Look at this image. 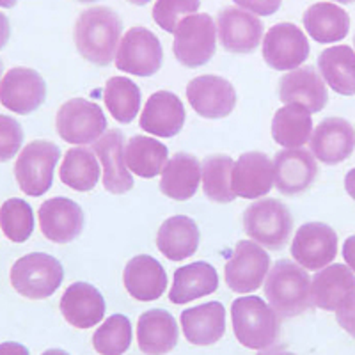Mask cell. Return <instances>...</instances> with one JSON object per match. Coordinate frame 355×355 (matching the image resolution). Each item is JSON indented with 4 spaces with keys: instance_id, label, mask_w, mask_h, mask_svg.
Wrapping results in <instances>:
<instances>
[{
    "instance_id": "35",
    "label": "cell",
    "mask_w": 355,
    "mask_h": 355,
    "mask_svg": "<svg viewBox=\"0 0 355 355\" xmlns=\"http://www.w3.org/2000/svg\"><path fill=\"white\" fill-rule=\"evenodd\" d=\"M59 178L66 187L77 192L93 190L100 180V164L94 151L87 148H71L66 151Z\"/></svg>"
},
{
    "instance_id": "21",
    "label": "cell",
    "mask_w": 355,
    "mask_h": 355,
    "mask_svg": "<svg viewBox=\"0 0 355 355\" xmlns=\"http://www.w3.org/2000/svg\"><path fill=\"white\" fill-rule=\"evenodd\" d=\"M185 123V107L182 100L171 91L153 93L142 110L141 128L150 135L174 137L182 132Z\"/></svg>"
},
{
    "instance_id": "5",
    "label": "cell",
    "mask_w": 355,
    "mask_h": 355,
    "mask_svg": "<svg viewBox=\"0 0 355 355\" xmlns=\"http://www.w3.org/2000/svg\"><path fill=\"white\" fill-rule=\"evenodd\" d=\"M243 227L250 239L266 249L279 250L286 245L293 230L290 210L277 199H261L243 214Z\"/></svg>"
},
{
    "instance_id": "24",
    "label": "cell",
    "mask_w": 355,
    "mask_h": 355,
    "mask_svg": "<svg viewBox=\"0 0 355 355\" xmlns=\"http://www.w3.org/2000/svg\"><path fill=\"white\" fill-rule=\"evenodd\" d=\"M355 291V275L347 265L334 263L311 281V302L323 311H338Z\"/></svg>"
},
{
    "instance_id": "54",
    "label": "cell",
    "mask_w": 355,
    "mask_h": 355,
    "mask_svg": "<svg viewBox=\"0 0 355 355\" xmlns=\"http://www.w3.org/2000/svg\"><path fill=\"white\" fill-rule=\"evenodd\" d=\"M0 75H2V62H0Z\"/></svg>"
},
{
    "instance_id": "23",
    "label": "cell",
    "mask_w": 355,
    "mask_h": 355,
    "mask_svg": "<svg viewBox=\"0 0 355 355\" xmlns=\"http://www.w3.org/2000/svg\"><path fill=\"white\" fill-rule=\"evenodd\" d=\"M123 283H125L126 291L135 300L153 302L160 299L167 290L166 268L153 256H135L126 263Z\"/></svg>"
},
{
    "instance_id": "49",
    "label": "cell",
    "mask_w": 355,
    "mask_h": 355,
    "mask_svg": "<svg viewBox=\"0 0 355 355\" xmlns=\"http://www.w3.org/2000/svg\"><path fill=\"white\" fill-rule=\"evenodd\" d=\"M43 355H69L68 352L61 350V348H52V350H46Z\"/></svg>"
},
{
    "instance_id": "53",
    "label": "cell",
    "mask_w": 355,
    "mask_h": 355,
    "mask_svg": "<svg viewBox=\"0 0 355 355\" xmlns=\"http://www.w3.org/2000/svg\"><path fill=\"white\" fill-rule=\"evenodd\" d=\"M78 2H96V0H78Z\"/></svg>"
},
{
    "instance_id": "9",
    "label": "cell",
    "mask_w": 355,
    "mask_h": 355,
    "mask_svg": "<svg viewBox=\"0 0 355 355\" xmlns=\"http://www.w3.org/2000/svg\"><path fill=\"white\" fill-rule=\"evenodd\" d=\"M164 50L160 40L146 27H132L123 36L116 53V66L135 77H151L162 68Z\"/></svg>"
},
{
    "instance_id": "50",
    "label": "cell",
    "mask_w": 355,
    "mask_h": 355,
    "mask_svg": "<svg viewBox=\"0 0 355 355\" xmlns=\"http://www.w3.org/2000/svg\"><path fill=\"white\" fill-rule=\"evenodd\" d=\"M18 0H0V8H12Z\"/></svg>"
},
{
    "instance_id": "16",
    "label": "cell",
    "mask_w": 355,
    "mask_h": 355,
    "mask_svg": "<svg viewBox=\"0 0 355 355\" xmlns=\"http://www.w3.org/2000/svg\"><path fill=\"white\" fill-rule=\"evenodd\" d=\"M279 98L284 105H300L311 114L325 109L329 101L325 82L311 66H302L281 77Z\"/></svg>"
},
{
    "instance_id": "47",
    "label": "cell",
    "mask_w": 355,
    "mask_h": 355,
    "mask_svg": "<svg viewBox=\"0 0 355 355\" xmlns=\"http://www.w3.org/2000/svg\"><path fill=\"white\" fill-rule=\"evenodd\" d=\"M345 189H347L348 196L355 199V169L348 171L347 178H345Z\"/></svg>"
},
{
    "instance_id": "10",
    "label": "cell",
    "mask_w": 355,
    "mask_h": 355,
    "mask_svg": "<svg viewBox=\"0 0 355 355\" xmlns=\"http://www.w3.org/2000/svg\"><path fill=\"white\" fill-rule=\"evenodd\" d=\"M270 270V256L259 243L242 240L226 263V283L234 293L256 291Z\"/></svg>"
},
{
    "instance_id": "39",
    "label": "cell",
    "mask_w": 355,
    "mask_h": 355,
    "mask_svg": "<svg viewBox=\"0 0 355 355\" xmlns=\"http://www.w3.org/2000/svg\"><path fill=\"white\" fill-rule=\"evenodd\" d=\"M0 227L11 242L24 243L34 231V211L24 199H8L0 206Z\"/></svg>"
},
{
    "instance_id": "46",
    "label": "cell",
    "mask_w": 355,
    "mask_h": 355,
    "mask_svg": "<svg viewBox=\"0 0 355 355\" xmlns=\"http://www.w3.org/2000/svg\"><path fill=\"white\" fill-rule=\"evenodd\" d=\"M9 36H11V25H9L8 17L0 12V50L8 44Z\"/></svg>"
},
{
    "instance_id": "33",
    "label": "cell",
    "mask_w": 355,
    "mask_h": 355,
    "mask_svg": "<svg viewBox=\"0 0 355 355\" xmlns=\"http://www.w3.org/2000/svg\"><path fill=\"white\" fill-rule=\"evenodd\" d=\"M167 157V146L146 135H133L125 148V164L128 171L146 180L155 178L164 171Z\"/></svg>"
},
{
    "instance_id": "22",
    "label": "cell",
    "mask_w": 355,
    "mask_h": 355,
    "mask_svg": "<svg viewBox=\"0 0 355 355\" xmlns=\"http://www.w3.org/2000/svg\"><path fill=\"white\" fill-rule=\"evenodd\" d=\"M94 153L103 164V187L112 194H125L133 189V178L125 164V135L109 130L94 142Z\"/></svg>"
},
{
    "instance_id": "8",
    "label": "cell",
    "mask_w": 355,
    "mask_h": 355,
    "mask_svg": "<svg viewBox=\"0 0 355 355\" xmlns=\"http://www.w3.org/2000/svg\"><path fill=\"white\" fill-rule=\"evenodd\" d=\"M55 126L62 141L69 144H89L105 133L107 117L94 101L73 98L59 109Z\"/></svg>"
},
{
    "instance_id": "2",
    "label": "cell",
    "mask_w": 355,
    "mask_h": 355,
    "mask_svg": "<svg viewBox=\"0 0 355 355\" xmlns=\"http://www.w3.org/2000/svg\"><path fill=\"white\" fill-rule=\"evenodd\" d=\"M265 295L277 316L291 318L311 307V279L297 263L279 259L266 275Z\"/></svg>"
},
{
    "instance_id": "11",
    "label": "cell",
    "mask_w": 355,
    "mask_h": 355,
    "mask_svg": "<svg viewBox=\"0 0 355 355\" xmlns=\"http://www.w3.org/2000/svg\"><path fill=\"white\" fill-rule=\"evenodd\" d=\"M338 254V234L323 222H307L299 227L291 243V256L306 270H322Z\"/></svg>"
},
{
    "instance_id": "3",
    "label": "cell",
    "mask_w": 355,
    "mask_h": 355,
    "mask_svg": "<svg viewBox=\"0 0 355 355\" xmlns=\"http://www.w3.org/2000/svg\"><path fill=\"white\" fill-rule=\"evenodd\" d=\"M233 331L240 345L250 350H266L277 341V313L265 300L249 295L236 299L231 306Z\"/></svg>"
},
{
    "instance_id": "27",
    "label": "cell",
    "mask_w": 355,
    "mask_h": 355,
    "mask_svg": "<svg viewBox=\"0 0 355 355\" xmlns=\"http://www.w3.org/2000/svg\"><path fill=\"white\" fill-rule=\"evenodd\" d=\"M139 348L146 355H166L178 345V325L166 309L142 313L137 323Z\"/></svg>"
},
{
    "instance_id": "14",
    "label": "cell",
    "mask_w": 355,
    "mask_h": 355,
    "mask_svg": "<svg viewBox=\"0 0 355 355\" xmlns=\"http://www.w3.org/2000/svg\"><path fill=\"white\" fill-rule=\"evenodd\" d=\"M187 98L190 107L206 119L230 116L236 105V93L231 82L215 75H202L190 80L187 85Z\"/></svg>"
},
{
    "instance_id": "41",
    "label": "cell",
    "mask_w": 355,
    "mask_h": 355,
    "mask_svg": "<svg viewBox=\"0 0 355 355\" xmlns=\"http://www.w3.org/2000/svg\"><path fill=\"white\" fill-rule=\"evenodd\" d=\"M21 142H24V130L20 123L0 114V162L11 160L21 150Z\"/></svg>"
},
{
    "instance_id": "19",
    "label": "cell",
    "mask_w": 355,
    "mask_h": 355,
    "mask_svg": "<svg viewBox=\"0 0 355 355\" xmlns=\"http://www.w3.org/2000/svg\"><path fill=\"white\" fill-rule=\"evenodd\" d=\"M40 226L50 242L69 243L84 230V210L68 198H52L40 206Z\"/></svg>"
},
{
    "instance_id": "43",
    "label": "cell",
    "mask_w": 355,
    "mask_h": 355,
    "mask_svg": "<svg viewBox=\"0 0 355 355\" xmlns=\"http://www.w3.org/2000/svg\"><path fill=\"white\" fill-rule=\"evenodd\" d=\"M336 318H338V323L352 338H355V291L348 297L347 302L336 311Z\"/></svg>"
},
{
    "instance_id": "45",
    "label": "cell",
    "mask_w": 355,
    "mask_h": 355,
    "mask_svg": "<svg viewBox=\"0 0 355 355\" xmlns=\"http://www.w3.org/2000/svg\"><path fill=\"white\" fill-rule=\"evenodd\" d=\"M0 355H31L27 348L15 341H6L0 343Z\"/></svg>"
},
{
    "instance_id": "1",
    "label": "cell",
    "mask_w": 355,
    "mask_h": 355,
    "mask_svg": "<svg viewBox=\"0 0 355 355\" xmlns=\"http://www.w3.org/2000/svg\"><path fill=\"white\" fill-rule=\"evenodd\" d=\"M123 24L112 9L89 8L75 25V44L89 62L109 66L116 59Z\"/></svg>"
},
{
    "instance_id": "42",
    "label": "cell",
    "mask_w": 355,
    "mask_h": 355,
    "mask_svg": "<svg viewBox=\"0 0 355 355\" xmlns=\"http://www.w3.org/2000/svg\"><path fill=\"white\" fill-rule=\"evenodd\" d=\"M233 2L245 11H252L259 17H270L281 8L283 0H233Z\"/></svg>"
},
{
    "instance_id": "29",
    "label": "cell",
    "mask_w": 355,
    "mask_h": 355,
    "mask_svg": "<svg viewBox=\"0 0 355 355\" xmlns=\"http://www.w3.org/2000/svg\"><path fill=\"white\" fill-rule=\"evenodd\" d=\"M202 180L201 164L189 153H176L162 171L160 190L174 201L194 198Z\"/></svg>"
},
{
    "instance_id": "37",
    "label": "cell",
    "mask_w": 355,
    "mask_h": 355,
    "mask_svg": "<svg viewBox=\"0 0 355 355\" xmlns=\"http://www.w3.org/2000/svg\"><path fill=\"white\" fill-rule=\"evenodd\" d=\"M233 164L227 155H214L202 164V190L215 202H231L236 199L233 190Z\"/></svg>"
},
{
    "instance_id": "44",
    "label": "cell",
    "mask_w": 355,
    "mask_h": 355,
    "mask_svg": "<svg viewBox=\"0 0 355 355\" xmlns=\"http://www.w3.org/2000/svg\"><path fill=\"white\" fill-rule=\"evenodd\" d=\"M343 258L348 268H350L352 272H355V234L354 236H350V239L345 240Z\"/></svg>"
},
{
    "instance_id": "40",
    "label": "cell",
    "mask_w": 355,
    "mask_h": 355,
    "mask_svg": "<svg viewBox=\"0 0 355 355\" xmlns=\"http://www.w3.org/2000/svg\"><path fill=\"white\" fill-rule=\"evenodd\" d=\"M199 0H157L153 8V20L166 33H174L183 18L196 15Z\"/></svg>"
},
{
    "instance_id": "26",
    "label": "cell",
    "mask_w": 355,
    "mask_h": 355,
    "mask_svg": "<svg viewBox=\"0 0 355 355\" xmlns=\"http://www.w3.org/2000/svg\"><path fill=\"white\" fill-rule=\"evenodd\" d=\"M187 341L196 347L215 345L226 332V309L220 302H206L185 309L180 316Z\"/></svg>"
},
{
    "instance_id": "30",
    "label": "cell",
    "mask_w": 355,
    "mask_h": 355,
    "mask_svg": "<svg viewBox=\"0 0 355 355\" xmlns=\"http://www.w3.org/2000/svg\"><path fill=\"white\" fill-rule=\"evenodd\" d=\"M217 288L218 275L210 263H190L174 272L169 300L182 306V304H189L192 300L206 297V295L215 293Z\"/></svg>"
},
{
    "instance_id": "55",
    "label": "cell",
    "mask_w": 355,
    "mask_h": 355,
    "mask_svg": "<svg viewBox=\"0 0 355 355\" xmlns=\"http://www.w3.org/2000/svg\"><path fill=\"white\" fill-rule=\"evenodd\" d=\"M354 44H355V37H354Z\"/></svg>"
},
{
    "instance_id": "6",
    "label": "cell",
    "mask_w": 355,
    "mask_h": 355,
    "mask_svg": "<svg viewBox=\"0 0 355 355\" xmlns=\"http://www.w3.org/2000/svg\"><path fill=\"white\" fill-rule=\"evenodd\" d=\"M217 44V27L210 15H190L174 31V55L187 68H199L210 61Z\"/></svg>"
},
{
    "instance_id": "36",
    "label": "cell",
    "mask_w": 355,
    "mask_h": 355,
    "mask_svg": "<svg viewBox=\"0 0 355 355\" xmlns=\"http://www.w3.org/2000/svg\"><path fill=\"white\" fill-rule=\"evenodd\" d=\"M105 105L119 123H132L141 109V89L132 78L112 77L105 84Z\"/></svg>"
},
{
    "instance_id": "7",
    "label": "cell",
    "mask_w": 355,
    "mask_h": 355,
    "mask_svg": "<svg viewBox=\"0 0 355 355\" xmlns=\"http://www.w3.org/2000/svg\"><path fill=\"white\" fill-rule=\"evenodd\" d=\"M59 158L61 150L50 141H33L25 146L15 164V178L21 192L33 198L49 192Z\"/></svg>"
},
{
    "instance_id": "13",
    "label": "cell",
    "mask_w": 355,
    "mask_h": 355,
    "mask_svg": "<svg viewBox=\"0 0 355 355\" xmlns=\"http://www.w3.org/2000/svg\"><path fill=\"white\" fill-rule=\"evenodd\" d=\"M46 98V84L31 68H12L0 80V103L20 116L34 112Z\"/></svg>"
},
{
    "instance_id": "17",
    "label": "cell",
    "mask_w": 355,
    "mask_h": 355,
    "mask_svg": "<svg viewBox=\"0 0 355 355\" xmlns=\"http://www.w3.org/2000/svg\"><path fill=\"white\" fill-rule=\"evenodd\" d=\"M309 146L320 162L336 166L354 153L355 130L343 117H327L313 130Z\"/></svg>"
},
{
    "instance_id": "15",
    "label": "cell",
    "mask_w": 355,
    "mask_h": 355,
    "mask_svg": "<svg viewBox=\"0 0 355 355\" xmlns=\"http://www.w3.org/2000/svg\"><path fill=\"white\" fill-rule=\"evenodd\" d=\"M318 176L315 155L307 150H283L274 158V185L284 196H297L309 189Z\"/></svg>"
},
{
    "instance_id": "4",
    "label": "cell",
    "mask_w": 355,
    "mask_h": 355,
    "mask_svg": "<svg viewBox=\"0 0 355 355\" xmlns=\"http://www.w3.org/2000/svg\"><path fill=\"white\" fill-rule=\"evenodd\" d=\"M62 279H64V268L61 261L44 252L24 256L11 268L12 288L33 300L52 297L61 286Z\"/></svg>"
},
{
    "instance_id": "52",
    "label": "cell",
    "mask_w": 355,
    "mask_h": 355,
    "mask_svg": "<svg viewBox=\"0 0 355 355\" xmlns=\"http://www.w3.org/2000/svg\"><path fill=\"white\" fill-rule=\"evenodd\" d=\"M336 2H339V4H352L355 0H336Z\"/></svg>"
},
{
    "instance_id": "51",
    "label": "cell",
    "mask_w": 355,
    "mask_h": 355,
    "mask_svg": "<svg viewBox=\"0 0 355 355\" xmlns=\"http://www.w3.org/2000/svg\"><path fill=\"white\" fill-rule=\"evenodd\" d=\"M128 2H132V4H135V6H146L148 2H150V0H128Z\"/></svg>"
},
{
    "instance_id": "34",
    "label": "cell",
    "mask_w": 355,
    "mask_h": 355,
    "mask_svg": "<svg viewBox=\"0 0 355 355\" xmlns=\"http://www.w3.org/2000/svg\"><path fill=\"white\" fill-rule=\"evenodd\" d=\"M313 135L311 112L300 105H286L275 112L272 121V137L286 150L302 148Z\"/></svg>"
},
{
    "instance_id": "25",
    "label": "cell",
    "mask_w": 355,
    "mask_h": 355,
    "mask_svg": "<svg viewBox=\"0 0 355 355\" xmlns=\"http://www.w3.org/2000/svg\"><path fill=\"white\" fill-rule=\"evenodd\" d=\"M103 295L89 283H73L61 299V313L69 325L91 329L105 316Z\"/></svg>"
},
{
    "instance_id": "48",
    "label": "cell",
    "mask_w": 355,
    "mask_h": 355,
    "mask_svg": "<svg viewBox=\"0 0 355 355\" xmlns=\"http://www.w3.org/2000/svg\"><path fill=\"white\" fill-rule=\"evenodd\" d=\"M258 355H295V354L283 350V348H266V350L259 352Z\"/></svg>"
},
{
    "instance_id": "18",
    "label": "cell",
    "mask_w": 355,
    "mask_h": 355,
    "mask_svg": "<svg viewBox=\"0 0 355 355\" xmlns=\"http://www.w3.org/2000/svg\"><path fill=\"white\" fill-rule=\"evenodd\" d=\"M217 31L222 46L234 53L254 52L263 37L259 18L239 8H226L218 12Z\"/></svg>"
},
{
    "instance_id": "31",
    "label": "cell",
    "mask_w": 355,
    "mask_h": 355,
    "mask_svg": "<svg viewBox=\"0 0 355 355\" xmlns=\"http://www.w3.org/2000/svg\"><path fill=\"white\" fill-rule=\"evenodd\" d=\"M304 27L318 43H336L347 37L350 31V17L343 8L331 2H318L304 12Z\"/></svg>"
},
{
    "instance_id": "20",
    "label": "cell",
    "mask_w": 355,
    "mask_h": 355,
    "mask_svg": "<svg viewBox=\"0 0 355 355\" xmlns=\"http://www.w3.org/2000/svg\"><path fill=\"white\" fill-rule=\"evenodd\" d=\"M274 185V162L259 151L243 153L233 164V190L236 198L259 199Z\"/></svg>"
},
{
    "instance_id": "32",
    "label": "cell",
    "mask_w": 355,
    "mask_h": 355,
    "mask_svg": "<svg viewBox=\"0 0 355 355\" xmlns=\"http://www.w3.org/2000/svg\"><path fill=\"white\" fill-rule=\"evenodd\" d=\"M318 69L323 82L343 96L355 94V52L347 44L323 50L318 57Z\"/></svg>"
},
{
    "instance_id": "38",
    "label": "cell",
    "mask_w": 355,
    "mask_h": 355,
    "mask_svg": "<svg viewBox=\"0 0 355 355\" xmlns=\"http://www.w3.org/2000/svg\"><path fill=\"white\" fill-rule=\"evenodd\" d=\"M132 345V323L125 315H112L93 334V347L100 355H123Z\"/></svg>"
},
{
    "instance_id": "12",
    "label": "cell",
    "mask_w": 355,
    "mask_h": 355,
    "mask_svg": "<svg viewBox=\"0 0 355 355\" xmlns=\"http://www.w3.org/2000/svg\"><path fill=\"white\" fill-rule=\"evenodd\" d=\"M309 57V41L297 25L277 24L263 40V59L279 71H293Z\"/></svg>"
},
{
    "instance_id": "28",
    "label": "cell",
    "mask_w": 355,
    "mask_h": 355,
    "mask_svg": "<svg viewBox=\"0 0 355 355\" xmlns=\"http://www.w3.org/2000/svg\"><path fill=\"white\" fill-rule=\"evenodd\" d=\"M199 227L185 215H174L160 226L157 234V247L171 261H183L196 254L199 247Z\"/></svg>"
}]
</instances>
